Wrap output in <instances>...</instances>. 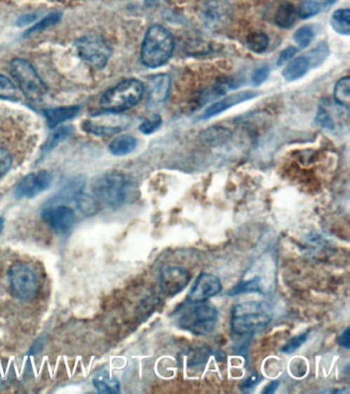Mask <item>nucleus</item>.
Masks as SVG:
<instances>
[{"instance_id":"obj_1","label":"nucleus","mask_w":350,"mask_h":394,"mask_svg":"<svg viewBox=\"0 0 350 394\" xmlns=\"http://www.w3.org/2000/svg\"><path fill=\"white\" fill-rule=\"evenodd\" d=\"M274 311L267 302L248 301L232 309L231 329L239 336L251 335L270 324Z\"/></svg>"},{"instance_id":"obj_2","label":"nucleus","mask_w":350,"mask_h":394,"mask_svg":"<svg viewBox=\"0 0 350 394\" xmlns=\"http://www.w3.org/2000/svg\"><path fill=\"white\" fill-rule=\"evenodd\" d=\"M218 309L208 301L189 302L175 313L177 325L194 335H207L214 330L218 320Z\"/></svg>"},{"instance_id":"obj_3","label":"nucleus","mask_w":350,"mask_h":394,"mask_svg":"<svg viewBox=\"0 0 350 394\" xmlns=\"http://www.w3.org/2000/svg\"><path fill=\"white\" fill-rule=\"evenodd\" d=\"M174 37L167 29L154 25L148 29L141 48V60L149 68H159L168 63L174 52Z\"/></svg>"},{"instance_id":"obj_4","label":"nucleus","mask_w":350,"mask_h":394,"mask_svg":"<svg viewBox=\"0 0 350 394\" xmlns=\"http://www.w3.org/2000/svg\"><path fill=\"white\" fill-rule=\"evenodd\" d=\"M128 181L121 172H104L98 178L95 179L92 185V191L95 199L100 205L106 207H121L126 203L128 194Z\"/></svg>"},{"instance_id":"obj_5","label":"nucleus","mask_w":350,"mask_h":394,"mask_svg":"<svg viewBox=\"0 0 350 394\" xmlns=\"http://www.w3.org/2000/svg\"><path fill=\"white\" fill-rule=\"evenodd\" d=\"M144 94V86L137 79H126L103 95L101 107L105 111L119 113L134 107Z\"/></svg>"},{"instance_id":"obj_6","label":"nucleus","mask_w":350,"mask_h":394,"mask_svg":"<svg viewBox=\"0 0 350 394\" xmlns=\"http://www.w3.org/2000/svg\"><path fill=\"white\" fill-rule=\"evenodd\" d=\"M8 283L12 295L23 302L32 301L39 294V276L27 263L15 262L10 267Z\"/></svg>"},{"instance_id":"obj_7","label":"nucleus","mask_w":350,"mask_h":394,"mask_svg":"<svg viewBox=\"0 0 350 394\" xmlns=\"http://www.w3.org/2000/svg\"><path fill=\"white\" fill-rule=\"evenodd\" d=\"M10 68L12 76L28 99L39 102L44 98L48 88L29 62L23 59L13 60Z\"/></svg>"},{"instance_id":"obj_8","label":"nucleus","mask_w":350,"mask_h":394,"mask_svg":"<svg viewBox=\"0 0 350 394\" xmlns=\"http://www.w3.org/2000/svg\"><path fill=\"white\" fill-rule=\"evenodd\" d=\"M79 57L96 68H103L112 57V50L107 41L99 35H86L76 41Z\"/></svg>"},{"instance_id":"obj_9","label":"nucleus","mask_w":350,"mask_h":394,"mask_svg":"<svg viewBox=\"0 0 350 394\" xmlns=\"http://www.w3.org/2000/svg\"><path fill=\"white\" fill-rule=\"evenodd\" d=\"M41 218L60 236L69 233L75 224V212L68 205H51L41 212Z\"/></svg>"},{"instance_id":"obj_10","label":"nucleus","mask_w":350,"mask_h":394,"mask_svg":"<svg viewBox=\"0 0 350 394\" xmlns=\"http://www.w3.org/2000/svg\"><path fill=\"white\" fill-rule=\"evenodd\" d=\"M52 174L48 170L31 172L15 186L14 194L17 198H33L46 191L52 184Z\"/></svg>"},{"instance_id":"obj_11","label":"nucleus","mask_w":350,"mask_h":394,"mask_svg":"<svg viewBox=\"0 0 350 394\" xmlns=\"http://www.w3.org/2000/svg\"><path fill=\"white\" fill-rule=\"evenodd\" d=\"M191 276L188 270L182 267H168L161 274V289L168 297H174L181 293L189 285Z\"/></svg>"},{"instance_id":"obj_12","label":"nucleus","mask_w":350,"mask_h":394,"mask_svg":"<svg viewBox=\"0 0 350 394\" xmlns=\"http://www.w3.org/2000/svg\"><path fill=\"white\" fill-rule=\"evenodd\" d=\"M222 283L214 274L203 273L197 278L194 287L188 294L189 302H203L220 293Z\"/></svg>"},{"instance_id":"obj_13","label":"nucleus","mask_w":350,"mask_h":394,"mask_svg":"<svg viewBox=\"0 0 350 394\" xmlns=\"http://www.w3.org/2000/svg\"><path fill=\"white\" fill-rule=\"evenodd\" d=\"M257 96H258V93L254 92V90H245V92H239L238 94L228 96L227 98L213 104L210 107L206 110L201 118H210V117L215 116V115L226 111V110L231 108L232 106L238 105V104L243 103V102L249 101V100L254 99Z\"/></svg>"},{"instance_id":"obj_14","label":"nucleus","mask_w":350,"mask_h":394,"mask_svg":"<svg viewBox=\"0 0 350 394\" xmlns=\"http://www.w3.org/2000/svg\"><path fill=\"white\" fill-rule=\"evenodd\" d=\"M170 79L167 74H159L152 77L149 81V88H148V105H159L168 99L170 94Z\"/></svg>"},{"instance_id":"obj_15","label":"nucleus","mask_w":350,"mask_h":394,"mask_svg":"<svg viewBox=\"0 0 350 394\" xmlns=\"http://www.w3.org/2000/svg\"><path fill=\"white\" fill-rule=\"evenodd\" d=\"M310 63L309 57L301 56L292 60L285 69L283 70V79L287 81H294L301 79L309 70Z\"/></svg>"},{"instance_id":"obj_16","label":"nucleus","mask_w":350,"mask_h":394,"mask_svg":"<svg viewBox=\"0 0 350 394\" xmlns=\"http://www.w3.org/2000/svg\"><path fill=\"white\" fill-rule=\"evenodd\" d=\"M79 112V106H68V107L54 108V109L44 110V115L48 119L51 128L57 127L59 123L69 121L76 116Z\"/></svg>"},{"instance_id":"obj_17","label":"nucleus","mask_w":350,"mask_h":394,"mask_svg":"<svg viewBox=\"0 0 350 394\" xmlns=\"http://www.w3.org/2000/svg\"><path fill=\"white\" fill-rule=\"evenodd\" d=\"M297 18H298V12L294 4L285 2L278 6L274 15V22L280 28L290 29L296 23Z\"/></svg>"},{"instance_id":"obj_18","label":"nucleus","mask_w":350,"mask_h":394,"mask_svg":"<svg viewBox=\"0 0 350 394\" xmlns=\"http://www.w3.org/2000/svg\"><path fill=\"white\" fill-rule=\"evenodd\" d=\"M137 147V140L130 135L117 137L110 143L109 151L116 156L132 154Z\"/></svg>"},{"instance_id":"obj_19","label":"nucleus","mask_w":350,"mask_h":394,"mask_svg":"<svg viewBox=\"0 0 350 394\" xmlns=\"http://www.w3.org/2000/svg\"><path fill=\"white\" fill-rule=\"evenodd\" d=\"M93 385L101 393H119L121 390L119 381L112 377L107 372L97 374L93 379Z\"/></svg>"},{"instance_id":"obj_20","label":"nucleus","mask_w":350,"mask_h":394,"mask_svg":"<svg viewBox=\"0 0 350 394\" xmlns=\"http://www.w3.org/2000/svg\"><path fill=\"white\" fill-rule=\"evenodd\" d=\"M232 134L229 130L223 127H212L201 133V140L209 145L216 146L224 144L231 139Z\"/></svg>"},{"instance_id":"obj_21","label":"nucleus","mask_w":350,"mask_h":394,"mask_svg":"<svg viewBox=\"0 0 350 394\" xmlns=\"http://www.w3.org/2000/svg\"><path fill=\"white\" fill-rule=\"evenodd\" d=\"M336 0H304L298 10V17L302 20L309 19L320 14L323 6H331Z\"/></svg>"},{"instance_id":"obj_22","label":"nucleus","mask_w":350,"mask_h":394,"mask_svg":"<svg viewBox=\"0 0 350 394\" xmlns=\"http://www.w3.org/2000/svg\"><path fill=\"white\" fill-rule=\"evenodd\" d=\"M331 26L338 34H350V11L349 8H340L336 11L331 18Z\"/></svg>"},{"instance_id":"obj_23","label":"nucleus","mask_w":350,"mask_h":394,"mask_svg":"<svg viewBox=\"0 0 350 394\" xmlns=\"http://www.w3.org/2000/svg\"><path fill=\"white\" fill-rule=\"evenodd\" d=\"M334 98L337 104L342 107L349 108L350 104V79L349 76L340 79L337 83L334 90Z\"/></svg>"},{"instance_id":"obj_24","label":"nucleus","mask_w":350,"mask_h":394,"mask_svg":"<svg viewBox=\"0 0 350 394\" xmlns=\"http://www.w3.org/2000/svg\"><path fill=\"white\" fill-rule=\"evenodd\" d=\"M269 46V37L263 32H254L248 36L247 46L256 54H262Z\"/></svg>"},{"instance_id":"obj_25","label":"nucleus","mask_w":350,"mask_h":394,"mask_svg":"<svg viewBox=\"0 0 350 394\" xmlns=\"http://www.w3.org/2000/svg\"><path fill=\"white\" fill-rule=\"evenodd\" d=\"M260 280L258 278H253V280H243L232 287L230 291H228V295L236 296L241 294L247 293H260Z\"/></svg>"},{"instance_id":"obj_26","label":"nucleus","mask_w":350,"mask_h":394,"mask_svg":"<svg viewBox=\"0 0 350 394\" xmlns=\"http://www.w3.org/2000/svg\"><path fill=\"white\" fill-rule=\"evenodd\" d=\"M314 37V30L311 26H303L296 31L294 35V41L298 44L299 48H307Z\"/></svg>"},{"instance_id":"obj_27","label":"nucleus","mask_w":350,"mask_h":394,"mask_svg":"<svg viewBox=\"0 0 350 394\" xmlns=\"http://www.w3.org/2000/svg\"><path fill=\"white\" fill-rule=\"evenodd\" d=\"M60 20H61V14H59V13H53V14L46 15L41 22L35 24L32 28L29 29L26 35H31L34 32H39V31L51 27V26L56 25L57 23H59Z\"/></svg>"},{"instance_id":"obj_28","label":"nucleus","mask_w":350,"mask_h":394,"mask_svg":"<svg viewBox=\"0 0 350 394\" xmlns=\"http://www.w3.org/2000/svg\"><path fill=\"white\" fill-rule=\"evenodd\" d=\"M328 54H329V48H328L327 43H321L309 53V60L310 65L311 64L314 66L320 65L327 59Z\"/></svg>"},{"instance_id":"obj_29","label":"nucleus","mask_w":350,"mask_h":394,"mask_svg":"<svg viewBox=\"0 0 350 394\" xmlns=\"http://www.w3.org/2000/svg\"><path fill=\"white\" fill-rule=\"evenodd\" d=\"M309 332H305V333L300 334V335L295 336V337L290 339V340L283 345V348H281V352L287 354L293 353V352L300 348V347L304 344L305 341L309 338Z\"/></svg>"},{"instance_id":"obj_30","label":"nucleus","mask_w":350,"mask_h":394,"mask_svg":"<svg viewBox=\"0 0 350 394\" xmlns=\"http://www.w3.org/2000/svg\"><path fill=\"white\" fill-rule=\"evenodd\" d=\"M70 134L71 130L69 128H60V130H56V132L52 135V137L46 141V145L43 146V151H50V150H52L57 144L63 141L64 139L67 138Z\"/></svg>"},{"instance_id":"obj_31","label":"nucleus","mask_w":350,"mask_h":394,"mask_svg":"<svg viewBox=\"0 0 350 394\" xmlns=\"http://www.w3.org/2000/svg\"><path fill=\"white\" fill-rule=\"evenodd\" d=\"M163 123V119L159 114L152 115L150 118L146 119L140 125V130L143 134L150 135L159 130Z\"/></svg>"},{"instance_id":"obj_32","label":"nucleus","mask_w":350,"mask_h":394,"mask_svg":"<svg viewBox=\"0 0 350 394\" xmlns=\"http://www.w3.org/2000/svg\"><path fill=\"white\" fill-rule=\"evenodd\" d=\"M15 96V86L11 83L10 79L0 74V98L11 99Z\"/></svg>"},{"instance_id":"obj_33","label":"nucleus","mask_w":350,"mask_h":394,"mask_svg":"<svg viewBox=\"0 0 350 394\" xmlns=\"http://www.w3.org/2000/svg\"><path fill=\"white\" fill-rule=\"evenodd\" d=\"M12 156L10 152L4 148L0 147V178L6 176L12 167Z\"/></svg>"},{"instance_id":"obj_34","label":"nucleus","mask_w":350,"mask_h":394,"mask_svg":"<svg viewBox=\"0 0 350 394\" xmlns=\"http://www.w3.org/2000/svg\"><path fill=\"white\" fill-rule=\"evenodd\" d=\"M268 75H269V69L267 66L259 68L258 70L255 71L254 75H253V83L255 86H260L267 81Z\"/></svg>"},{"instance_id":"obj_35","label":"nucleus","mask_w":350,"mask_h":394,"mask_svg":"<svg viewBox=\"0 0 350 394\" xmlns=\"http://www.w3.org/2000/svg\"><path fill=\"white\" fill-rule=\"evenodd\" d=\"M316 121H318V123L323 128H334V123L333 121H332L331 116H330V115L328 114V112L325 111V110H323V108H320V110H318Z\"/></svg>"},{"instance_id":"obj_36","label":"nucleus","mask_w":350,"mask_h":394,"mask_svg":"<svg viewBox=\"0 0 350 394\" xmlns=\"http://www.w3.org/2000/svg\"><path fill=\"white\" fill-rule=\"evenodd\" d=\"M297 48L294 46H289V48H285V50L281 53L280 57H278V65H283L285 62L291 60L292 57L296 55Z\"/></svg>"},{"instance_id":"obj_37","label":"nucleus","mask_w":350,"mask_h":394,"mask_svg":"<svg viewBox=\"0 0 350 394\" xmlns=\"http://www.w3.org/2000/svg\"><path fill=\"white\" fill-rule=\"evenodd\" d=\"M338 343L340 346L344 347V348L349 349L350 347V340H349V329H345V331L341 334L340 337L338 338Z\"/></svg>"},{"instance_id":"obj_38","label":"nucleus","mask_w":350,"mask_h":394,"mask_svg":"<svg viewBox=\"0 0 350 394\" xmlns=\"http://www.w3.org/2000/svg\"><path fill=\"white\" fill-rule=\"evenodd\" d=\"M278 384H280L278 381H272V382H270L267 386H265V388L263 389L262 393L270 394L276 393V389H278Z\"/></svg>"},{"instance_id":"obj_39","label":"nucleus","mask_w":350,"mask_h":394,"mask_svg":"<svg viewBox=\"0 0 350 394\" xmlns=\"http://www.w3.org/2000/svg\"><path fill=\"white\" fill-rule=\"evenodd\" d=\"M259 377H257V376H252V377H250L249 379H248L247 381H245V383H243V389H248V388H252L253 386H255V385L257 384V383H258V379Z\"/></svg>"},{"instance_id":"obj_40","label":"nucleus","mask_w":350,"mask_h":394,"mask_svg":"<svg viewBox=\"0 0 350 394\" xmlns=\"http://www.w3.org/2000/svg\"><path fill=\"white\" fill-rule=\"evenodd\" d=\"M35 18H36V15H24L20 19L19 23L21 24V26L25 25V24L31 23L33 20H35Z\"/></svg>"},{"instance_id":"obj_41","label":"nucleus","mask_w":350,"mask_h":394,"mask_svg":"<svg viewBox=\"0 0 350 394\" xmlns=\"http://www.w3.org/2000/svg\"><path fill=\"white\" fill-rule=\"evenodd\" d=\"M161 1H167V0H144V4L145 6H152L161 4Z\"/></svg>"},{"instance_id":"obj_42","label":"nucleus","mask_w":350,"mask_h":394,"mask_svg":"<svg viewBox=\"0 0 350 394\" xmlns=\"http://www.w3.org/2000/svg\"><path fill=\"white\" fill-rule=\"evenodd\" d=\"M4 220L2 218H0V234H1L2 230H4Z\"/></svg>"}]
</instances>
